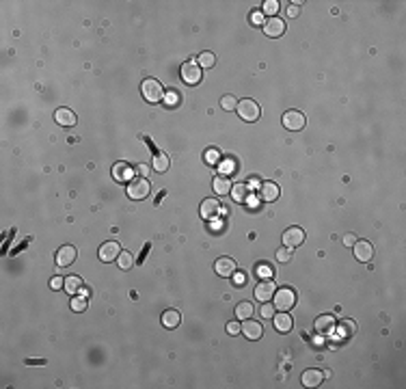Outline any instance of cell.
Here are the masks:
<instances>
[{
	"label": "cell",
	"instance_id": "obj_1",
	"mask_svg": "<svg viewBox=\"0 0 406 389\" xmlns=\"http://www.w3.org/2000/svg\"><path fill=\"white\" fill-rule=\"evenodd\" d=\"M272 298H274V301H272L274 309H279V312H290L292 307L296 305V294H294V290H290V288L277 290Z\"/></svg>",
	"mask_w": 406,
	"mask_h": 389
},
{
	"label": "cell",
	"instance_id": "obj_2",
	"mask_svg": "<svg viewBox=\"0 0 406 389\" xmlns=\"http://www.w3.org/2000/svg\"><path fill=\"white\" fill-rule=\"evenodd\" d=\"M141 91H143V97L147 102H151V104H156V102H160L162 97H165V89H162V85L158 83L156 78H147L145 83L141 85Z\"/></svg>",
	"mask_w": 406,
	"mask_h": 389
},
{
	"label": "cell",
	"instance_id": "obj_3",
	"mask_svg": "<svg viewBox=\"0 0 406 389\" xmlns=\"http://www.w3.org/2000/svg\"><path fill=\"white\" fill-rule=\"evenodd\" d=\"M235 110H238L240 119H245V121H257L259 119V112H262L259 104L255 100H251V97H247V100H240L238 106H235Z\"/></svg>",
	"mask_w": 406,
	"mask_h": 389
},
{
	"label": "cell",
	"instance_id": "obj_4",
	"mask_svg": "<svg viewBox=\"0 0 406 389\" xmlns=\"http://www.w3.org/2000/svg\"><path fill=\"white\" fill-rule=\"evenodd\" d=\"M151 186H149V180H145V177H134V180H130L128 184V197L130 199H145L149 194Z\"/></svg>",
	"mask_w": 406,
	"mask_h": 389
},
{
	"label": "cell",
	"instance_id": "obj_5",
	"mask_svg": "<svg viewBox=\"0 0 406 389\" xmlns=\"http://www.w3.org/2000/svg\"><path fill=\"white\" fill-rule=\"evenodd\" d=\"M180 74H182V80H184L186 85H199V83H201V78H203V69L199 67L197 63L186 61V63L182 65Z\"/></svg>",
	"mask_w": 406,
	"mask_h": 389
},
{
	"label": "cell",
	"instance_id": "obj_6",
	"mask_svg": "<svg viewBox=\"0 0 406 389\" xmlns=\"http://www.w3.org/2000/svg\"><path fill=\"white\" fill-rule=\"evenodd\" d=\"M281 121H283V126H286L288 130L296 132V130H303L305 128L307 117L300 110H288V112H283V119Z\"/></svg>",
	"mask_w": 406,
	"mask_h": 389
},
{
	"label": "cell",
	"instance_id": "obj_7",
	"mask_svg": "<svg viewBox=\"0 0 406 389\" xmlns=\"http://www.w3.org/2000/svg\"><path fill=\"white\" fill-rule=\"evenodd\" d=\"M305 229H300V227H290V229L283 231V247H290V249H296L305 242Z\"/></svg>",
	"mask_w": 406,
	"mask_h": 389
},
{
	"label": "cell",
	"instance_id": "obj_8",
	"mask_svg": "<svg viewBox=\"0 0 406 389\" xmlns=\"http://www.w3.org/2000/svg\"><path fill=\"white\" fill-rule=\"evenodd\" d=\"M274 292H277L274 281L272 279H262L255 286V298H257V301H262V303H268V301H272Z\"/></svg>",
	"mask_w": 406,
	"mask_h": 389
},
{
	"label": "cell",
	"instance_id": "obj_9",
	"mask_svg": "<svg viewBox=\"0 0 406 389\" xmlns=\"http://www.w3.org/2000/svg\"><path fill=\"white\" fill-rule=\"evenodd\" d=\"M352 251L359 262H370V259L374 257V247H372V242H368V240H356L352 245Z\"/></svg>",
	"mask_w": 406,
	"mask_h": 389
},
{
	"label": "cell",
	"instance_id": "obj_10",
	"mask_svg": "<svg viewBox=\"0 0 406 389\" xmlns=\"http://www.w3.org/2000/svg\"><path fill=\"white\" fill-rule=\"evenodd\" d=\"M119 253H121V247H119V242H115V240H108V242H104V245L100 247V259L102 262H117Z\"/></svg>",
	"mask_w": 406,
	"mask_h": 389
},
{
	"label": "cell",
	"instance_id": "obj_11",
	"mask_svg": "<svg viewBox=\"0 0 406 389\" xmlns=\"http://www.w3.org/2000/svg\"><path fill=\"white\" fill-rule=\"evenodd\" d=\"M76 257H78V251H76V247H71V245H65V247H61L59 251H56V264L59 266H71L76 262Z\"/></svg>",
	"mask_w": 406,
	"mask_h": 389
},
{
	"label": "cell",
	"instance_id": "obj_12",
	"mask_svg": "<svg viewBox=\"0 0 406 389\" xmlns=\"http://www.w3.org/2000/svg\"><path fill=\"white\" fill-rule=\"evenodd\" d=\"M264 32L268 37H281L283 32H286V22H283L281 18H268L264 22Z\"/></svg>",
	"mask_w": 406,
	"mask_h": 389
},
{
	"label": "cell",
	"instance_id": "obj_13",
	"mask_svg": "<svg viewBox=\"0 0 406 389\" xmlns=\"http://www.w3.org/2000/svg\"><path fill=\"white\" fill-rule=\"evenodd\" d=\"M315 331L322 335H329V333H335V318L331 314H324L315 318Z\"/></svg>",
	"mask_w": 406,
	"mask_h": 389
},
{
	"label": "cell",
	"instance_id": "obj_14",
	"mask_svg": "<svg viewBox=\"0 0 406 389\" xmlns=\"http://www.w3.org/2000/svg\"><path fill=\"white\" fill-rule=\"evenodd\" d=\"M218 212H221V204H218V199H203L201 216L206 218V221H212V218H216Z\"/></svg>",
	"mask_w": 406,
	"mask_h": 389
},
{
	"label": "cell",
	"instance_id": "obj_15",
	"mask_svg": "<svg viewBox=\"0 0 406 389\" xmlns=\"http://www.w3.org/2000/svg\"><path fill=\"white\" fill-rule=\"evenodd\" d=\"M262 333H264V329H262V324L259 322H255V320H245V324H242V335H245L247 339H259L262 337Z\"/></svg>",
	"mask_w": 406,
	"mask_h": 389
},
{
	"label": "cell",
	"instance_id": "obj_16",
	"mask_svg": "<svg viewBox=\"0 0 406 389\" xmlns=\"http://www.w3.org/2000/svg\"><path fill=\"white\" fill-rule=\"evenodd\" d=\"M214 270H216V275H221V277H231L235 273V262L231 257H218L214 264Z\"/></svg>",
	"mask_w": 406,
	"mask_h": 389
},
{
	"label": "cell",
	"instance_id": "obj_17",
	"mask_svg": "<svg viewBox=\"0 0 406 389\" xmlns=\"http://www.w3.org/2000/svg\"><path fill=\"white\" fill-rule=\"evenodd\" d=\"M54 119H56V124H59V126H65V128L76 126V112L71 110V108H56Z\"/></svg>",
	"mask_w": 406,
	"mask_h": 389
},
{
	"label": "cell",
	"instance_id": "obj_18",
	"mask_svg": "<svg viewBox=\"0 0 406 389\" xmlns=\"http://www.w3.org/2000/svg\"><path fill=\"white\" fill-rule=\"evenodd\" d=\"M132 175H134V169L128 165V162H117L115 167H112V177H115L117 182H128V180H132Z\"/></svg>",
	"mask_w": 406,
	"mask_h": 389
},
{
	"label": "cell",
	"instance_id": "obj_19",
	"mask_svg": "<svg viewBox=\"0 0 406 389\" xmlns=\"http://www.w3.org/2000/svg\"><path fill=\"white\" fill-rule=\"evenodd\" d=\"M259 197H262V201H277L279 186L274 182H262V186H259Z\"/></svg>",
	"mask_w": 406,
	"mask_h": 389
},
{
	"label": "cell",
	"instance_id": "obj_20",
	"mask_svg": "<svg viewBox=\"0 0 406 389\" xmlns=\"http://www.w3.org/2000/svg\"><path fill=\"white\" fill-rule=\"evenodd\" d=\"M272 322H274V329L279 331V333H290V329H292V316L288 314V312H281V314H274L272 316Z\"/></svg>",
	"mask_w": 406,
	"mask_h": 389
},
{
	"label": "cell",
	"instance_id": "obj_21",
	"mask_svg": "<svg viewBox=\"0 0 406 389\" xmlns=\"http://www.w3.org/2000/svg\"><path fill=\"white\" fill-rule=\"evenodd\" d=\"M300 380H303V385L305 387H318L322 380H324V374L320 370H315V368H309L307 372H303V376H300Z\"/></svg>",
	"mask_w": 406,
	"mask_h": 389
},
{
	"label": "cell",
	"instance_id": "obj_22",
	"mask_svg": "<svg viewBox=\"0 0 406 389\" xmlns=\"http://www.w3.org/2000/svg\"><path fill=\"white\" fill-rule=\"evenodd\" d=\"M231 180H229V177H227V175H216L214 177V180H212V188H214V192L216 194H221V197H223V194H229L231 192Z\"/></svg>",
	"mask_w": 406,
	"mask_h": 389
},
{
	"label": "cell",
	"instance_id": "obj_23",
	"mask_svg": "<svg viewBox=\"0 0 406 389\" xmlns=\"http://www.w3.org/2000/svg\"><path fill=\"white\" fill-rule=\"evenodd\" d=\"M83 288H85V283H83V279L80 277H76V275H69V277H65V292L67 294H71V296H76V294H80L83 292Z\"/></svg>",
	"mask_w": 406,
	"mask_h": 389
},
{
	"label": "cell",
	"instance_id": "obj_24",
	"mask_svg": "<svg viewBox=\"0 0 406 389\" xmlns=\"http://www.w3.org/2000/svg\"><path fill=\"white\" fill-rule=\"evenodd\" d=\"M180 322H182L180 312H175V309H167L165 314H162V324H165L167 329H175V327H180Z\"/></svg>",
	"mask_w": 406,
	"mask_h": 389
},
{
	"label": "cell",
	"instance_id": "obj_25",
	"mask_svg": "<svg viewBox=\"0 0 406 389\" xmlns=\"http://www.w3.org/2000/svg\"><path fill=\"white\" fill-rule=\"evenodd\" d=\"M247 190H249V186L247 184H235V186H231V199L235 201V204H245L247 201Z\"/></svg>",
	"mask_w": 406,
	"mask_h": 389
},
{
	"label": "cell",
	"instance_id": "obj_26",
	"mask_svg": "<svg viewBox=\"0 0 406 389\" xmlns=\"http://www.w3.org/2000/svg\"><path fill=\"white\" fill-rule=\"evenodd\" d=\"M197 65H199L201 69H212L214 65H216V56L212 52H201L197 56Z\"/></svg>",
	"mask_w": 406,
	"mask_h": 389
},
{
	"label": "cell",
	"instance_id": "obj_27",
	"mask_svg": "<svg viewBox=\"0 0 406 389\" xmlns=\"http://www.w3.org/2000/svg\"><path fill=\"white\" fill-rule=\"evenodd\" d=\"M117 266H119L121 270H130L134 266V255L128 253V251H121L119 257H117Z\"/></svg>",
	"mask_w": 406,
	"mask_h": 389
},
{
	"label": "cell",
	"instance_id": "obj_28",
	"mask_svg": "<svg viewBox=\"0 0 406 389\" xmlns=\"http://www.w3.org/2000/svg\"><path fill=\"white\" fill-rule=\"evenodd\" d=\"M253 305L251 303H238V307H235V318L238 320H249L251 316H253Z\"/></svg>",
	"mask_w": 406,
	"mask_h": 389
},
{
	"label": "cell",
	"instance_id": "obj_29",
	"mask_svg": "<svg viewBox=\"0 0 406 389\" xmlns=\"http://www.w3.org/2000/svg\"><path fill=\"white\" fill-rule=\"evenodd\" d=\"M354 331H356V324L352 320H342L339 322V327H337V335L339 337H350Z\"/></svg>",
	"mask_w": 406,
	"mask_h": 389
},
{
	"label": "cell",
	"instance_id": "obj_30",
	"mask_svg": "<svg viewBox=\"0 0 406 389\" xmlns=\"http://www.w3.org/2000/svg\"><path fill=\"white\" fill-rule=\"evenodd\" d=\"M151 167H153V171L165 173L167 169H169V158L165 156V153H156V158L151 160Z\"/></svg>",
	"mask_w": 406,
	"mask_h": 389
},
{
	"label": "cell",
	"instance_id": "obj_31",
	"mask_svg": "<svg viewBox=\"0 0 406 389\" xmlns=\"http://www.w3.org/2000/svg\"><path fill=\"white\" fill-rule=\"evenodd\" d=\"M87 305H89L87 303V296H83V294H80V296L76 294L74 298H71V312H78L80 314V312L87 309Z\"/></svg>",
	"mask_w": 406,
	"mask_h": 389
},
{
	"label": "cell",
	"instance_id": "obj_32",
	"mask_svg": "<svg viewBox=\"0 0 406 389\" xmlns=\"http://www.w3.org/2000/svg\"><path fill=\"white\" fill-rule=\"evenodd\" d=\"M266 15H270V18H277V11H279V3L277 0H266L264 3V9H262Z\"/></svg>",
	"mask_w": 406,
	"mask_h": 389
},
{
	"label": "cell",
	"instance_id": "obj_33",
	"mask_svg": "<svg viewBox=\"0 0 406 389\" xmlns=\"http://www.w3.org/2000/svg\"><path fill=\"white\" fill-rule=\"evenodd\" d=\"M235 106H238V100H235L233 95H223L221 97V108L223 110H235Z\"/></svg>",
	"mask_w": 406,
	"mask_h": 389
},
{
	"label": "cell",
	"instance_id": "obj_34",
	"mask_svg": "<svg viewBox=\"0 0 406 389\" xmlns=\"http://www.w3.org/2000/svg\"><path fill=\"white\" fill-rule=\"evenodd\" d=\"M292 251H294V249H290V247H281V249L277 251V262H279V264H288L290 259H292Z\"/></svg>",
	"mask_w": 406,
	"mask_h": 389
},
{
	"label": "cell",
	"instance_id": "obj_35",
	"mask_svg": "<svg viewBox=\"0 0 406 389\" xmlns=\"http://www.w3.org/2000/svg\"><path fill=\"white\" fill-rule=\"evenodd\" d=\"M259 314H262V318H266V320H272V316L277 314V312H274V305H270V303H264V305H262V309H259Z\"/></svg>",
	"mask_w": 406,
	"mask_h": 389
},
{
	"label": "cell",
	"instance_id": "obj_36",
	"mask_svg": "<svg viewBox=\"0 0 406 389\" xmlns=\"http://www.w3.org/2000/svg\"><path fill=\"white\" fill-rule=\"evenodd\" d=\"M227 333H229V335H238V333H242V324H240L238 320L229 322V324H227Z\"/></svg>",
	"mask_w": 406,
	"mask_h": 389
},
{
	"label": "cell",
	"instance_id": "obj_37",
	"mask_svg": "<svg viewBox=\"0 0 406 389\" xmlns=\"http://www.w3.org/2000/svg\"><path fill=\"white\" fill-rule=\"evenodd\" d=\"M231 277H233V286H235V288H240V286H245V283H247V275H245V273H240V270H238V273H233Z\"/></svg>",
	"mask_w": 406,
	"mask_h": 389
},
{
	"label": "cell",
	"instance_id": "obj_38",
	"mask_svg": "<svg viewBox=\"0 0 406 389\" xmlns=\"http://www.w3.org/2000/svg\"><path fill=\"white\" fill-rule=\"evenodd\" d=\"M50 288H52V290H63V288H65V279H63V277H52Z\"/></svg>",
	"mask_w": 406,
	"mask_h": 389
},
{
	"label": "cell",
	"instance_id": "obj_39",
	"mask_svg": "<svg viewBox=\"0 0 406 389\" xmlns=\"http://www.w3.org/2000/svg\"><path fill=\"white\" fill-rule=\"evenodd\" d=\"M251 24H255V26L264 24V15H262V11H253V13H251Z\"/></svg>",
	"mask_w": 406,
	"mask_h": 389
},
{
	"label": "cell",
	"instance_id": "obj_40",
	"mask_svg": "<svg viewBox=\"0 0 406 389\" xmlns=\"http://www.w3.org/2000/svg\"><path fill=\"white\" fill-rule=\"evenodd\" d=\"M206 158H208L210 165H216V162H218V153H216L214 149H210V151L206 153Z\"/></svg>",
	"mask_w": 406,
	"mask_h": 389
},
{
	"label": "cell",
	"instance_id": "obj_41",
	"mask_svg": "<svg viewBox=\"0 0 406 389\" xmlns=\"http://www.w3.org/2000/svg\"><path fill=\"white\" fill-rule=\"evenodd\" d=\"M354 242H356V236H354V234H346V236H344V245H346V247H352Z\"/></svg>",
	"mask_w": 406,
	"mask_h": 389
},
{
	"label": "cell",
	"instance_id": "obj_42",
	"mask_svg": "<svg viewBox=\"0 0 406 389\" xmlns=\"http://www.w3.org/2000/svg\"><path fill=\"white\" fill-rule=\"evenodd\" d=\"M136 171H139L143 177H147L149 175V167L147 165H139V167H136Z\"/></svg>",
	"mask_w": 406,
	"mask_h": 389
},
{
	"label": "cell",
	"instance_id": "obj_43",
	"mask_svg": "<svg viewBox=\"0 0 406 389\" xmlns=\"http://www.w3.org/2000/svg\"><path fill=\"white\" fill-rule=\"evenodd\" d=\"M229 171H233V162H223V175H227Z\"/></svg>",
	"mask_w": 406,
	"mask_h": 389
},
{
	"label": "cell",
	"instance_id": "obj_44",
	"mask_svg": "<svg viewBox=\"0 0 406 389\" xmlns=\"http://www.w3.org/2000/svg\"><path fill=\"white\" fill-rule=\"evenodd\" d=\"M288 15H292V18L298 15V7H288Z\"/></svg>",
	"mask_w": 406,
	"mask_h": 389
},
{
	"label": "cell",
	"instance_id": "obj_45",
	"mask_svg": "<svg viewBox=\"0 0 406 389\" xmlns=\"http://www.w3.org/2000/svg\"><path fill=\"white\" fill-rule=\"evenodd\" d=\"M259 273H262V275H268L270 270H268V266H262V268H259Z\"/></svg>",
	"mask_w": 406,
	"mask_h": 389
}]
</instances>
